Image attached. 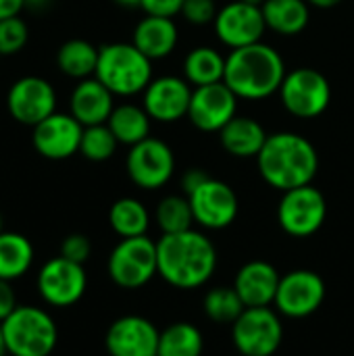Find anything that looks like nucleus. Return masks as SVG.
<instances>
[{
  "label": "nucleus",
  "instance_id": "nucleus-35",
  "mask_svg": "<svg viewBox=\"0 0 354 356\" xmlns=\"http://www.w3.org/2000/svg\"><path fill=\"white\" fill-rule=\"evenodd\" d=\"M217 4L215 0H186L182 15L186 17V21L194 23V25H209L215 21L217 17Z\"/></svg>",
  "mask_w": 354,
  "mask_h": 356
},
{
  "label": "nucleus",
  "instance_id": "nucleus-8",
  "mask_svg": "<svg viewBox=\"0 0 354 356\" xmlns=\"http://www.w3.org/2000/svg\"><path fill=\"white\" fill-rule=\"evenodd\" d=\"M232 340L242 356H273L284 342L280 313L269 307L244 309L232 325Z\"/></svg>",
  "mask_w": 354,
  "mask_h": 356
},
{
  "label": "nucleus",
  "instance_id": "nucleus-23",
  "mask_svg": "<svg viewBox=\"0 0 354 356\" xmlns=\"http://www.w3.org/2000/svg\"><path fill=\"white\" fill-rule=\"evenodd\" d=\"M265 127L252 119V117H240L236 115L221 131L219 140L227 154L238 159H257L267 142Z\"/></svg>",
  "mask_w": 354,
  "mask_h": 356
},
{
  "label": "nucleus",
  "instance_id": "nucleus-18",
  "mask_svg": "<svg viewBox=\"0 0 354 356\" xmlns=\"http://www.w3.org/2000/svg\"><path fill=\"white\" fill-rule=\"evenodd\" d=\"M194 88L177 75L154 77L144 90L142 106L150 115L152 121L159 123H175L188 117L190 100Z\"/></svg>",
  "mask_w": 354,
  "mask_h": 356
},
{
  "label": "nucleus",
  "instance_id": "nucleus-46",
  "mask_svg": "<svg viewBox=\"0 0 354 356\" xmlns=\"http://www.w3.org/2000/svg\"><path fill=\"white\" fill-rule=\"evenodd\" d=\"M4 229H2V215H0V234H2Z\"/></svg>",
  "mask_w": 354,
  "mask_h": 356
},
{
  "label": "nucleus",
  "instance_id": "nucleus-31",
  "mask_svg": "<svg viewBox=\"0 0 354 356\" xmlns=\"http://www.w3.org/2000/svg\"><path fill=\"white\" fill-rule=\"evenodd\" d=\"M154 219L156 225L163 234H179V232H188L192 229L194 221V213L190 207L188 196L184 194H171L165 196L154 211Z\"/></svg>",
  "mask_w": 354,
  "mask_h": 356
},
{
  "label": "nucleus",
  "instance_id": "nucleus-15",
  "mask_svg": "<svg viewBox=\"0 0 354 356\" xmlns=\"http://www.w3.org/2000/svg\"><path fill=\"white\" fill-rule=\"evenodd\" d=\"M213 25L219 42L232 50L261 42L263 33L267 31V23L261 6L242 0H234L221 6Z\"/></svg>",
  "mask_w": 354,
  "mask_h": 356
},
{
  "label": "nucleus",
  "instance_id": "nucleus-29",
  "mask_svg": "<svg viewBox=\"0 0 354 356\" xmlns=\"http://www.w3.org/2000/svg\"><path fill=\"white\" fill-rule=\"evenodd\" d=\"M108 223L111 229L123 240V238H138L146 236L150 227V213L148 209L136 200V198H119L113 202L108 211Z\"/></svg>",
  "mask_w": 354,
  "mask_h": 356
},
{
  "label": "nucleus",
  "instance_id": "nucleus-11",
  "mask_svg": "<svg viewBox=\"0 0 354 356\" xmlns=\"http://www.w3.org/2000/svg\"><path fill=\"white\" fill-rule=\"evenodd\" d=\"M125 169L129 179L142 190H161L175 173V154L171 146L159 138H146L129 146Z\"/></svg>",
  "mask_w": 354,
  "mask_h": 356
},
{
  "label": "nucleus",
  "instance_id": "nucleus-45",
  "mask_svg": "<svg viewBox=\"0 0 354 356\" xmlns=\"http://www.w3.org/2000/svg\"><path fill=\"white\" fill-rule=\"evenodd\" d=\"M242 2H248V4H255V6H263L265 0H242Z\"/></svg>",
  "mask_w": 354,
  "mask_h": 356
},
{
  "label": "nucleus",
  "instance_id": "nucleus-1",
  "mask_svg": "<svg viewBox=\"0 0 354 356\" xmlns=\"http://www.w3.org/2000/svg\"><path fill=\"white\" fill-rule=\"evenodd\" d=\"M159 275L173 288L196 290L204 286L217 269V248L198 229L163 234L156 240Z\"/></svg>",
  "mask_w": 354,
  "mask_h": 356
},
{
  "label": "nucleus",
  "instance_id": "nucleus-38",
  "mask_svg": "<svg viewBox=\"0 0 354 356\" xmlns=\"http://www.w3.org/2000/svg\"><path fill=\"white\" fill-rule=\"evenodd\" d=\"M17 307H19V305H17V296H15L13 284L0 280V323H2Z\"/></svg>",
  "mask_w": 354,
  "mask_h": 356
},
{
  "label": "nucleus",
  "instance_id": "nucleus-6",
  "mask_svg": "<svg viewBox=\"0 0 354 356\" xmlns=\"http://www.w3.org/2000/svg\"><path fill=\"white\" fill-rule=\"evenodd\" d=\"M106 271L111 282L123 290L144 288L154 275H159L156 242L148 236L123 238L111 250Z\"/></svg>",
  "mask_w": 354,
  "mask_h": 356
},
{
  "label": "nucleus",
  "instance_id": "nucleus-3",
  "mask_svg": "<svg viewBox=\"0 0 354 356\" xmlns=\"http://www.w3.org/2000/svg\"><path fill=\"white\" fill-rule=\"evenodd\" d=\"M286 73L282 54L273 46L257 42L227 54L223 81L242 100H263L280 92Z\"/></svg>",
  "mask_w": 354,
  "mask_h": 356
},
{
  "label": "nucleus",
  "instance_id": "nucleus-12",
  "mask_svg": "<svg viewBox=\"0 0 354 356\" xmlns=\"http://www.w3.org/2000/svg\"><path fill=\"white\" fill-rule=\"evenodd\" d=\"M6 111L21 123L35 127L40 121L56 113V92L52 83L40 75H23L6 92Z\"/></svg>",
  "mask_w": 354,
  "mask_h": 356
},
{
  "label": "nucleus",
  "instance_id": "nucleus-26",
  "mask_svg": "<svg viewBox=\"0 0 354 356\" xmlns=\"http://www.w3.org/2000/svg\"><path fill=\"white\" fill-rule=\"evenodd\" d=\"M225 58L213 46H198L192 48L184 58V79L192 88L219 83L225 75Z\"/></svg>",
  "mask_w": 354,
  "mask_h": 356
},
{
  "label": "nucleus",
  "instance_id": "nucleus-20",
  "mask_svg": "<svg viewBox=\"0 0 354 356\" xmlns=\"http://www.w3.org/2000/svg\"><path fill=\"white\" fill-rule=\"evenodd\" d=\"M282 275L267 261H250L240 267L234 280V288L240 294L246 309L271 307L280 288Z\"/></svg>",
  "mask_w": 354,
  "mask_h": 356
},
{
  "label": "nucleus",
  "instance_id": "nucleus-10",
  "mask_svg": "<svg viewBox=\"0 0 354 356\" xmlns=\"http://www.w3.org/2000/svg\"><path fill=\"white\" fill-rule=\"evenodd\" d=\"M38 296L54 309H67L77 305L88 290V275L83 265L65 257L48 259L35 275Z\"/></svg>",
  "mask_w": 354,
  "mask_h": 356
},
{
  "label": "nucleus",
  "instance_id": "nucleus-14",
  "mask_svg": "<svg viewBox=\"0 0 354 356\" xmlns=\"http://www.w3.org/2000/svg\"><path fill=\"white\" fill-rule=\"evenodd\" d=\"M190 207L194 213V221L202 229H225L238 217V196L234 188L221 179L209 177L202 186H198L190 196Z\"/></svg>",
  "mask_w": 354,
  "mask_h": 356
},
{
  "label": "nucleus",
  "instance_id": "nucleus-25",
  "mask_svg": "<svg viewBox=\"0 0 354 356\" xmlns=\"http://www.w3.org/2000/svg\"><path fill=\"white\" fill-rule=\"evenodd\" d=\"M35 259L33 244L19 232L0 234V280L17 282L31 269Z\"/></svg>",
  "mask_w": 354,
  "mask_h": 356
},
{
  "label": "nucleus",
  "instance_id": "nucleus-39",
  "mask_svg": "<svg viewBox=\"0 0 354 356\" xmlns=\"http://www.w3.org/2000/svg\"><path fill=\"white\" fill-rule=\"evenodd\" d=\"M211 175L207 173V171H202V169H190V171H186L184 175H182V192L186 194V196H190L198 186H202L207 179H209Z\"/></svg>",
  "mask_w": 354,
  "mask_h": 356
},
{
  "label": "nucleus",
  "instance_id": "nucleus-9",
  "mask_svg": "<svg viewBox=\"0 0 354 356\" xmlns=\"http://www.w3.org/2000/svg\"><path fill=\"white\" fill-rule=\"evenodd\" d=\"M328 217V202L319 188L313 184L288 190L277 204V223L292 238L315 236Z\"/></svg>",
  "mask_w": 354,
  "mask_h": 356
},
{
  "label": "nucleus",
  "instance_id": "nucleus-36",
  "mask_svg": "<svg viewBox=\"0 0 354 356\" xmlns=\"http://www.w3.org/2000/svg\"><path fill=\"white\" fill-rule=\"evenodd\" d=\"M92 254V242L83 234H71L61 244V257L83 265Z\"/></svg>",
  "mask_w": 354,
  "mask_h": 356
},
{
  "label": "nucleus",
  "instance_id": "nucleus-4",
  "mask_svg": "<svg viewBox=\"0 0 354 356\" xmlns=\"http://www.w3.org/2000/svg\"><path fill=\"white\" fill-rule=\"evenodd\" d=\"M94 77L104 83L115 96L144 94L152 77V60L131 42L104 44L98 50V65Z\"/></svg>",
  "mask_w": 354,
  "mask_h": 356
},
{
  "label": "nucleus",
  "instance_id": "nucleus-21",
  "mask_svg": "<svg viewBox=\"0 0 354 356\" xmlns=\"http://www.w3.org/2000/svg\"><path fill=\"white\" fill-rule=\"evenodd\" d=\"M115 108V94L96 77L77 81L69 96V113L83 125H102Z\"/></svg>",
  "mask_w": 354,
  "mask_h": 356
},
{
  "label": "nucleus",
  "instance_id": "nucleus-43",
  "mask_svg": "<svg viewBox=\"0 0 354 356\" xmlns=\"http://www.w3.org/2000/svg\"><path fill=\"white\" fill-rule=\"evenodd\" d=\"M115 2L121 6H140L142 4V0H115Z\"/></svg>",
  "mask_w": 354,
  "mask_h": 356
},
{
  "label": "nucleus",
  "instance_id": "nucleus-13",
  "mask_svg": "<svg viewBox=\"0 0 354 356\" xmlns=\"http://www.w3.org/2000/svg\"><path fill=\"white\" fill-rule=\"evenodd\" d=\"M325 300V282L319 273L309 269H296L280 280L275 294V309L280 315L290 319L311 317L321 309Z\"/></svg>",
  "mask_w": 354,
  "mask_h": 356
},
{
  "label": "nucleus",
  "instance_id": "nucleus-33",
  "mask_svg": "<svg viewBox=\"0 0 354 356\" xmlns=\"http://www.w3.org/2000/svg\"><path fill=\"white\" fill-rule=\"evenodd\" d=\"M117 146H119V142H117L115 134L111 131V127L106 123L83 127L79 152L88 161H92V163H104V161H108L117 152Z\"/></svg>",
  "mask_w": 354,
  "mask_h": 356
},
{
  "label": "nucleus",
  "instance_id": "nucleus-27",
  "mask_svg": "<svg viewBox=\"0 0 354 356\" xmlns=\"http://www.w3.org/2000/svg\"><path fill=\"white\" fill-rule=\"evenodd\" d=\"M150 115L146 113L144 106L125 102L113 108L106 125L111 127V131L115 134L119 144L125 146H136L142 140L150 138Z\"/></svg>",
  "mask_w": 354,
  "mask_h": 356
},
{
  "label": "nucleus",
  "instance_id": "nucleus-7",
  "mask_svg": "<svg viewBox=\"0 0 354 356\" xmlns=\"http://www.w3.org/2000/svg\"><path fill=\"white\" fill-rule=\"evenodd\" d=\"M277 94L284 108L298 119H315L323 115L332 102V86L328 77L311 67L288 71Z\"/></svg>",
  "mask_w": 354,
  "mask_h": 356
},
{
  "label": "nucleus",
  "instance_id": "nucleus-22",
  "mask_svg": "<svg viewBox=\"0 0 354 356\" xmlns=\"http://www.w3.org/2000/svg\"><path fill=\"white\" fill-rule=\"evenodd\" d=\"M177 40L179 33L173 19L152 17V15H146L142 21H138L131 35V44L138 50H142L150 60H161L169 56L175 50Z\"/></svg>",
  "mask_w": 354,
  "mask_h": 356
},
{
  "label": "nucleus",
  "instance_id": "nucleus-2",
  "mask_svg": "<svg viewBox=\"0 0 354 356\" xmlns=\"http://www.w3.org/2000/svg\"><path fill=\"white\" fill-rule=\"evenodd\" d=\"M257 167L265 184L280 192L313 184L319 171V154L315 146L300 134H271L257 156Z\"/></svg>",
  "mask_w": 354,
  "mask_h": 356
},
{
  "label": "nucleus",
  "instance_id": "nucleus-34",
  "mask_svg": "<svg viewBox=\"0 0 354 356\" xmlns=\"http://www.w3.org/2000/svg\"><path fill=\"white\" fill-rule=\"evenodd\" d=\"M27 40H29V27L21 17H10L0 21V56H10L21 52Z\"/></svg>",
  "mask_w": 354,
  "mask_h": 356
},
{
  "label": "nucleus",
  "instance_id": "nucleus-44",
  "mask_svg": "<svg viewBox=\"0 0 354 356\" xmlns=\"http://www.w3.org/2000/svg\"><path fill=\"white\" fill-rule=\"evenodd\" d=\"M8 350H6V342H4V334H2V325H0V356H6Z\"/></svg>",
  "mask_w": 354,
  "mask_h": 356
},
{
  "label": "nucleus",
  "instance_id": "nucleus-19",
  "mask_svg": "<svg viewBox=\"0 0 354 356\" xmlns=\"http://www.w3.org/2000/svg\"><path fill=\"white\" fill-rule=\"evenodd\" d=\"M161 332L140 315H125L111 323L104 346L111 356H156Z\"/></svg>",
  "mask_w": 354,
  "mask_h": 356
},
{
  "label": "nucleus",
  "instance_id": "nucleus-5",
  "mask_svg": "<svg viewBox=\"0 0 354 356\" xmlns=\"http://www.w3.org/2000/svg\"><path fill=\"white\" fill-rule=\"evenodd\" d=\"M0 325L10 356H50L58 344L56 321L42 307L19 305Z\"/></svg>",
  "mask_w": 354,
  "mask_h": 356
},
{
  "label": "nucleus",
  "instance_id": "nucleus-24",
  "mask_svg": "<svg viewBox=\"0 0 354 356\" xmlns=\"http://www.w3.org/2000/svg\"><path fill=\"white\" fill-rule=\"evenodd\" d=\"M261 10H263L267 29L280 35L303 33L311 19L307 0H265Z\"/></svg>",
  "mask_w": 354,
  "mask_h": 356
},
{
  "label": "nucleus",
  "instance_id": "nucleus-16",
  "mask_svg": "<svg viewBox=\"0 0 354 356\" xmlns=\"http://www.w3.org/2000/svg\"><path fill=\"white\" fill-rule=\"evenodd\" d=\"M238 100L225 81L194 88L188 119L200 131L219 134L238 115Z\"/></svg>",
  "mask_w": 354,
  "mask_h": 356
},
{
  "label": "nucleus",
  "instance_id": "nucleus-42",
  "mask_svg": "<svg viewBox=\"0 0 354 356\" xmlns=\"http://www.w3.org/2000/svg\"><path fill=\"white\" fill-rule=\"evenodd\" d=\"M48 2H50V0H25V6H27V8H35V10H38V8H44Z\"/></svg>",
  "mask_w": 354,
  "mask_h": 356
},
{
  "label": "nucleus",
  "instance_id": "nucleus-32",
  "mask_svg": "<svg viewBox=\"0 0 354 356\" xmlns=\"http://www.w3.org/2000/svg\"><path fill=\"white\" fill-rule=\"evenodd\" d=\"M202 309L207 317L221 325H234V321L244 313V302L234 286H217L204 294Z\"/></svg>",
  "mask_w": 354,
  "mask_h": 356
},
{
  "label": "nucleus",
  "instance_id": "nucleus-30",
  "mask_svg": "<svg viewBox=\"0 0 354 356\" xmlns=\"http://www.w3.org/2000/svg\"><path fill=\"white\" fill-rule=\"evenodd\" d=\"M204 336L188 321L171 323L161 332L156 356H202Z\"/></svg>",
  "mask_w": 354,
  "mask_h": 356
},
{
  "label": "nucleus",
  "instance_id": "nucleus-40",
  "mask_svg": "<svg viewBox=\"0 0 354 356\" xmlns=\"http://www.w3.org/2000/svg\"><path fill=\"white\" fill-rule=\"evenodd\" d=\"M23 8H25V0H0V21L19 17Z\"/></svg>",
  "mask_w": 354,
  "mask_h": 356
},
{
  "label": "nucleus",
  "instance_id": "nucleus-28",
  "mask_svg": "<svg viewBox=\"0 0 354 356\" xmlns=\"http://www.w3.org/2000/svg\"><path fill=\"white\" fill-rule=\"evenodd\" d=\"M98 50L100 48H96L88 40L81 38L67 40L56 50V67L61 69V73L77 81L94 77L98 65Z\"/></svg>",
  "mask_w": 354,
  "mask_h": 356
},
{
  "label": "nucleus",
  "instance_id": "nucleus-17",
  "mask_svg": "<svg viewBox=\"0 0 354 356\" xmlns=\"http://www.w3.org/2000/svg\"><path fill=\"white\" fill-rule=\"evenodd\" d=\"M31 129V144L35 152L48 161H65L79 152L83 125L71 113L56 111Z\"/></svg>",
  "mask_w": 354,
  "mask_h": 356
},
{
  "label": "nucleus",
  "instance_id": "nucleus-41",
  "mask_svg": "<svg viewBox=\"0 0 354 356\" xmlns=\"http://www.w3.org/2000/svg\"><path fill=\"white\" fill-rule=\"evenodd\" d=\"M311 6H317V8H334V6H338L342 0H307Z\"/></svg>",
  "mask_w": 354,
  "mask_h": 356
},
{
  "label": "nucleus",
  "instance_id": "nucleus-37",
  "mask_svg": "<svg viewBox=\"0 0 354 356\" xmlns=\"http://www.w3.org/2000/svg\"><path fill=\"white\" fill-rule=\"evenodd\" d=\"M184 2L186 0H142L140 8L146 15H152V17H169V19H173L175 15L182 13Z\"/></svg>",
  "mask_w": 354,
  "mask_h": 356
}]
</instances>
